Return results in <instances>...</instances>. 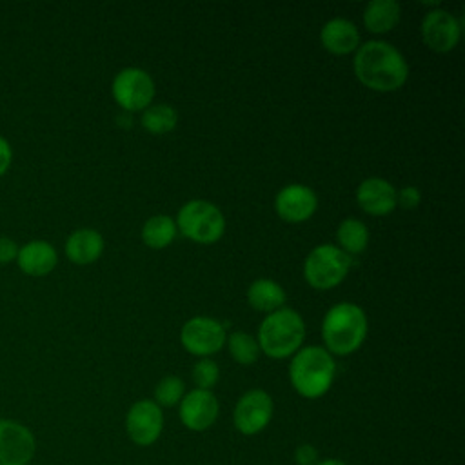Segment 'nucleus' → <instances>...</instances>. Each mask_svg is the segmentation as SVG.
I'll return each instance as SVG.
<instances>
[{"instance_id": "nucleus-1", "label": "nucleus", "mask_w": 465, "mask_h": 465, "mask_svg": "<svg viewBox=\"0 0 465 465\" xmlns=\"http://www.w3.org/2000/svg\"><path fill=\"white\" fill-rule=\"evenodd\" d=\"M354 73L365 87L387 93L396 91L405 84L409 65L403 54L391 44L369 40L356 51Z\"/></svg>"}, {"instance_id": "nucleus-2", "label": "nucleus", "mask_w": 465, "mask_h": 465, "mask_svg": "<svg viewBox=\"0 0 465 465\" xmlns=\"http://www.w3.org/2000/svg\"><path fill=\"white\" fill-rule=\"evenodd\" d=\"M322 336L327 352L345 356L360 349L367 336L365 312L349 302L331 307L322 323Z\"/></svg>"}, {"instance_id": "nucleus-3", "label": "nucleus", "mask_w": 465, "mask_h": 465, "mask_svg": "<svg viewBox=\"0 0 465 465\" xmlns=\"http://www.w3.org/2000/svg\"><path fill=\"white\" fill-rule=\"evenodd\" d=\"M334 372L336 365L331 352L318 345L296 351L289 367V378L294 391L309 400L320 398L331 389Z\"/></svg>"}, {"instance_id": "nucleus-4", "label": "nucleus", "mask_w": 465, "mask_h": 465, "mask_svg": "<svg viewBox=\"0 0 465 465\" xmlns=\"http://www.w3.org/2000/svg\"><path fill=\"white\" fill-rule=\"evenodd\" d=\"M305 338V323L292 309L271 312L258 329V347L271 358H287L294 354Z\"/></svg>"}, {"instance_id": "nucleus-5", "label": "nucleus", "mask_w": 465, "mask_h": 465, "mask_svg": "<svg viewBox=\"0 0 465 465\" xmlns=\"http://www.w3.org/2000/svg\"><path fill=\"white\" fill-rule=\"evenodd\" d=\"M180 232L198 243H214L225 231L222 211L205 200H191L182 205L176 216Z\"/></svg>"}, {"instance_id": "nucleus-6", "label": "nucleus", "mask_w": 465, "mask_h": 465, "mask_svg": "<svg viewBox=\"0 0 465 465\" xmlns=\"http://www.w3.org/2000/svg\"><path fill=\"white\" fill-rule=\"evenodd\" d=\"M351 258L340 247L322 243L314 247L303 263V276L307 283L318 291L336 287L347 274Z\"/></svg>"}, {"instance_id": "nucleus-7", "label": "nucleus", "mask_w": 465, "mask_h": 465, "mask_svg": "<svg viewBox=\"0 0 465 465\" xmlns=\"http://www.w3.org/2000/svg\"><path fill=\"white\" fill-rule=\"evenodd\" d=\"M113 98L125 111L147 109L154 96L153 78L140 67H125L113 80Z\"/></svg>"}, {"instance_id": "nucleus-8", "label": "nucleus", "mask_w": 465, "mask_h": 465, "mask_svg": "<svg viewBox=\"0 0 465 465\" xmlns=\"http://www.w3.org/2000/svg\"><path fill=\"white\" fill-rule=\"evenodd\" d=\"M36 454V438L20 421L0 418V465H29Z\"/></svg>"}, {"instance_id": "nucleus-9", "label": "nucleus", "mask_w": 465, "mask_h": 465, "mask_svg": "<svg viewBox=\"0 0 465 465\" xmlns=\"http://www.w3.org/2000/svg\"><path fill=\"white\" fill-rule=\"evenodd\" d=\"M272 411H274L272 398L265 391L262 389L247 391L234 407V414H232L234 427L238 429V432L245 436H254L269 425L272 418Z\"/></svg>"}, {"instance_id": "nucleus-10", "label": "nucleus", "mask_w": 465, "mask_h": 465, "mask_svg": "<svg viewBox=\"0 0 465 465\" xmlns=\"http://www.w3.org/2000/svg\"><path fill=\"white\" fill-rule=\"evenodd\" d=\"M125 430L133 443L140 447L153 445L163 430L162 407L153 400H138L127 411Z\"/></svg>"}, {"instance_id": "nucleus-11", "label": "nucleus", "mask_w": 465, "mask_h": 465, "mask_svg": "<svg viewBox=\"0 0 465 465\" xmlns=\"http://www.w3.org/2000/svg\"><path fill=\"white\" fill-rule=\"evenodd\" d=\"M180 340L187 352L203 358L223 347L225 329L214 318L194 316L182 327Z\"/></svg>"}, {"instance_id": "nucleus-12", "label": "nucleus", "mask_w": 465, "mask_h": 465, "mask_svg": "<svg viewBox=\"0 0 465 465\" xmlns=\"http://www.w3.org/2000/svg\"><path fill=\"white\" fill-rule=\"evenodd\" d=\"M460 22L445 9L429 11L421 20V38L425 45L436 53H447L460 40Z\"/></svg>"}, {"instance_id": "nucleus-13", "label": "nucleus", "mask_w": 465, "mask_h": 465, "mask_svg": "<svg viewBox=\"0 0 465 465\" xmlns=\"http://www.w3.org/2000/svg\"><path fill=\"white\" fill-rule=\"evenodd\" d=\"M178 405L182 423L194 432L207 430L216 421L220 411L216 396L211 391L203 389L189 391Z\"/></svg>"}, {"instance_id": "nucleus-14", "label": "nucleus", "mask_w": 465, "mask_h": 465, "mask_svg": "<svg viewBox=\"0 0 465 465\" xmlns=\"http://www.w3.org/2000/svg\"><path fill=\"white\" fill-rule=\"evenodd\" d=\"M318 200L311 187L302 183H291L280 189L274 200L276 213L289 223H300L309 220L316 211Z\"/></svg>"}, {"instance_id": "nucleus-15", "label": "nucleus", "mask_w": 465, "mask_h": 465, "mask_svg": "<svg viewBox=\"0 0 465 465\" xmlns=\"http://www.w3.org/2000/svg\"><path fill=\"white\" fill-rule=\"evenodd\" d=\"M356 200L365 213L383 216L396 207V189L383 178H367L358 185Z\"/></svg>"}, {"instance_id": "nucleus-16", "label": "nucleus", "mask_w": 465, "mask_h": 465, "mask_svg": "<svg viewBox=\"0 0 465 465\" xmlns=\"http://www.w3.org/2000/svg\"><path fill=\"white\" fill-rule=\"evenodd\" d=\"M322 45L332 54H349L360 44V33L356 25L345 18L329 20L320 31Z\"/></svg>"}, {"instance_id": "nucleus-17", "label": "nucleus", "mask_w": 465, "mask_h": 465, "mask_svg": "<svg viewBox=\"0 0 465 465\" xmlns=\"http://www.w3.org/2000/svg\"><path fill=\"white\" fill-rule=\"evenodd\" d=\"M18 267L31 276H44L51 272L58 262L56 251L49 242L33 240L18 249Z\"/></svg>"}, {"instance_id": "nucleus-18", "label": "nucleus", "mask_w": 465, "mask_h": 465, "mask_svg": "<svg viewBox=\"0 0 465 465\" xmlns=\"http://www.w3.org/2000/svg\"><path fill=\"white\" fill-rule=\"evenodd\" d=\"M104 251V238L94 229H78L69 234L65 242V254L73 263L87 265L100 258Z\"/></svg>"}, {"instance_id": "nucleus-19", "label": "nucleus", "mask_w": 465, "mask_h": 465, "mask_svg": "<svg viewBox=\"0 0 465 465\" xmlns=\"http://www.w3.org/2000/svg\"><path fill=\"white\" fill-rule=\"evenodd\" d=\"M247 300L252 309L260 312H274L278 309H283L285 303V291L282 285H278L272 280L260 278L254 280L247 291Z\"/></svg>"}, {"instance_id": "nucleus-20", "label": "nucleus", "mask_w": 465, "mask_h": 465, "mask_svg": "<svg viewBox=\"0 0 465 465\" xmlns=\"http://www.w3.org/2000/svg\"><path fill=\"white\" fill-rule=\"evenodd\" d=\"M400 4L394 0H372L365 5L363 24L371 33H389L400 22Z\"/></svg>"}, {"instance_id": "nucleus-21", "label": "nucleus", "mask_w": 465, "mask_h": 465, "mask_svg": "<svg viewBox=\"0 0 465 465\" xmlns=\"http://www.w3.org/2000/svg\"><path fill=\"white\" fill-rule=\"evenodd\" d=\"M174 234L176 223L167 214H154L142 227V240L151 249L167 247L174 240Z\"/></svg>"}, {"instance_id": "nucleus-22", "label": "nucleus", "mask_w": 465, "mask_h": 465, "mask_svg": "<svg viewBox=\"0 0 465 465\" xmlns=\"http://www.w3.org/2000/svg\"><path fill=\"white\" fill-rule=\"evenodd\" d=\"M338 242L345 254H358L365 251L369 243L367 225L356 218H345L338 227Z\"/></svg>"}, {"instance_id": "nucleus-23", "label": "nucleus", "mask_w": 465, "mask_h": 465, "mask_svg": "<svg viewBox=\"0 0 465 465\" xmlns=\"http://www.w3.org/2000/svg\"><path fill=\"white\" fill-rule=\"evenodd\" d=\"M178 122V114L176 111L167 105V104H158V105H151L143 111L142 114V125L145 127V131H149L151 134H165L169 131L174 129Z\"/></svg>"}, {"instance_id": "nucleus-24", "label": "nucleus", "mask_w": 465, "mask_h": 465, "mask_svg": "<svg viewBox=\"0 0 465 465\" xmlns=\"http://www.w3.org/2000/svg\"><path fill=\"white\" fill-rule=\"evenodd\" d=\"M227 347H229L231 356L240 365H252L258 360V354H260L258 341L251 334H247L243 331L232 332L229 336V340H227Z\"/></svg>"}, {"instance_id": "nucleus-25", "label": "nucleus", "mask_w": 465, "mask_h": 465, "mask_svg": "<svg viewBox=\"0 0 465 465\" xmlns=\"http://www.w3.org/2000/svg\"><path fill=\"white\" fill-rule=\"evenodd\" d=\"M185 396V383L178 376H165L154 387V403L160 407H174Z\"/></svg>"}, {"instance_id": "nucleus-26", "label": "nucleus", "mask_w": 465, "mask_h": 465, "mask_svg": "<svg viewBox=\"0 0 465 465\" xmlns=\"http://www.w3.org/2000/svg\"><path fill=\"white\" fill-rule=\"evenodd\" d=\"M218 378H220L218 365L213 360H209V358H202L193 367V380L196 383V389L211 391L216 385Z\"/></svg>"}, {"instance_id": "nucleus-27", "label": "nucleus", "mask_w": 465, "mask_h": 465, "mask_svg": "<svg viewBox=\"0 0 465 465\" xmlns=\"http://www.w3.org/2000/svg\"><path fill=\"white\" fill-rule=\"evenodd\" d=\"M296 465H316L320 461L318 449L311 443H300L294 450Z\"/></svg>"}, {"instance_id": "nucleus-28", "label": "nucleus", "mask_w": 465, "mask_h": 465, "mask_svg": "<svg viewBox=\"0 0 465 465\" xmlns=\"http://www.w3.org/2000/svg\"><path fill=\"white\" fill-rule=\"evenodd\" d=\"M420 191L412 185L409 187H403L400 193H396V205L400 203L403 209H414L418 203H420Z\"/></svg>"}, {"instance_id": "nucleus-29", "label": "nucleus", "mask_w": 465, "mask_h": 465, "mask_svg": "<svg viewBox=\"0 0 465 465\" xmlns=\"http://www.w3.org/2000/svg\"><path fill=\"white\" fill-rule=\"evenodd\" d=\"M16 256H18V245L7 236H0V263H9L16 260Z\"/></svg>"}, {"instance_id": "nucleus-30", "label": "nucleus", "mask_w": 465, "mask_h": 465, "mask_svg": "<svg viewBox=\"0 0 465 465\" xmlns=\"http://www.w3.org/2000/svg\"><path fill=\"white\" fill-rule=\"evenodd\" d=\"M11 156H13V153H11L9 142L0 136V176L7 171V167L11 163Z\"/></svg>"}, {"instance_id": "nucleus-31", "label": "nucleus", "mask_w": 465, "mask_h": 465, "mask_svg": "<svg viewBox=\"0 0 465 465\" xmlns=\"http://www.w3.org/2000/svg\"><path fill=\"white\" fill-rule=\"evenodd\" d=\"M316 465H347V463L338 458H327V460H320Z\"/></svg>"}]
</instances>
